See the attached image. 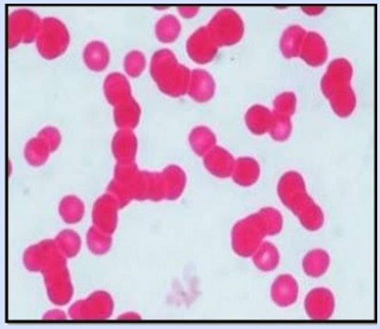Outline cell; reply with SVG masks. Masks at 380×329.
<instances>
[{
  "label": "cell",
  "mask_w": 380,
  "mask_h": 329,
  "mask_svg": "<svg viewBox=\"0 0 380 329\" xmlns=\"http://www.w3.org/2000/svg\"><path fill=\"white\" fill-rule=\"evenodd\" d=\"M70 42L69 32L60 20L47 17L42 21L37 37V47L46 59H54L63 54Z\"/></svg>",
  "instance_id": "obj_5"
},
{
  "label": "cell",
  "mask_w": 380,
  "mask_h": 329,
  "mask_svg": "<svg viewBox=\"0 0 380 329\" xmlns=\"http://www.w3.org/2000/svg\"><path fill=\"white\" fill-rule=\"evenodd\" d=\"M206 28L218 46L232 45L244 34L241 17L232 10L219 11Z\"/></svg>",
  "instance_id": "obj_7"
},
{
  "label": "cell",
  "mask_w": 380,
  "mask_h": 329,
  "mask_svg": "<svg viewBox=\"0 0 380 329\" xmlns=\"http://www.w3.org/2000/svg\"><path fill=\"white\" fill-rule=\"evenodd\" d=\"M279 195L283 203L300 220L309 232L319 231L324 223V215L320 206L307 192L303 177L297 172H289L279 183Z\"/></svg>",
  "instance_id": "obj_1"
},
{
  "label": "cell",
  "mask_w": 380,
  "mask_h": 329,
  "mask_svg": "<svg viewBox=\"0 0 380 329\" xmlns=\"http://www.w3.org/2000/svg\"><path fill=\"white\" fill-rule=\"evenodd\" d=\"M204 162L208 170L219 177L230 176L233 173L234 165H235L233 157L221 148H212L207 153Z\"/></svg>",
  "instance_id": "obj_12"
},
{
  "label": "cell",
  "mask_w": 380,
  "mask_h": 329,
  "mask_svg": "<svg viewBox=\"0 0 380 329\" xmlns=\"http://www.w3.org/2000/svg\"><path fill=\"white\" fill-rule=\"evenodd\" d=\"M271 136L276 140L283 141L289 138L292 132L290 117L277 115L273 113V126L271 128Z\"/></svg>",
  "instance_id": "obj_25"
},
{
  "label": "cell",
  "mask_w": 380,
  "mask_h": 329,
  "mask_svg": "<svg viewBox=\"0 0 380 329\" xmlns=\"http://www.w3.org/2000/svg\"><path fill=\"white\" fill-rule=\"evenodd\" d=\"M108 59H109V52L104 43L92 42L85 48V63L93 71H102L106 68Z\"/></svg>",
  "instance_id": "obj_19"
},
{
  "label": "cell",
  "mask_w": 380,
  "mask_h": 329,
  "mask_svg": "<svg viewBox=\"0 0 380 329\" xmlns=\"http://www.w3.org/2000/svg\"><path fill=\"white\" fill-rule=\"evenodd\" d=\"M254 261L260 270L264 272L273 270L279 263L277 249L270 243L260 244L254 254Z\"/></svg>",
  "instance_id": "obj_20"
},
{
  "label": "cell",
  "mask_w": 380,
  "mask_h": 329,
  "mask_svg": "<svg viewBox=\"0 0 380 329\" xmlns=\"http://www.w3.org/2000/svg\"><path fill=\"white\" fill-rule=\"evenodd\" d=\"M232 174L234 181L242 186H250L259 179V166L253 159H239L234 165Z\"/></svg>",
  "instance_id": "obj_17"
},
{
  "label": "cell",
  "mask_w": 380,
  "mask_h": 329,
  "mask_svg": "<svg viewBox=\"0 0 380 329\" xmlns=\"http://www.w3.org/2000/svg\"><path fill=\"white\" fill-rule=\"evenodd\" d=\"M352 64L344 58H338L330 63L321 78V91L339 117H349L355 109L356 96L352 87Z\"/></svg>",
  "instance_id": "obj_2"
},
{
  "label": "cell",
  "mask_w": 380,
  "mask_h": 329,
  "mask_svg": "<svg viewBox=\"0 0 380 329\" xmlns=\"http://www.w3.org/2000/svg\"><path fill=\"white\" fill-rule=\"evenodd\" d=\"M152 77L162 92L172 96H180L188 92L190 80L189 69L178 63L169 49L157 52L152 58Z\"/></svg>",
  "instance_id": "obj_4"
},
{
  "label": "cell",
  "mask_w": 380,
  "mask_h": 329,
  "mask_svg": "<svg viewBox=\"0 0 380 329\" xmlns=\"http://www.w3.org/2000/svg\"><path fill=\"white\" fill-rule=\"evenodd\" d=\"M47 154H48V150H47L45 143L42 140L35 139L28 145V155L32 164H42L46 160Z\"/></svg>",
  "instance_id": "obj_26"
},
{
  "label": "cell",
  "mask_w": 380,
  "mask_h": 329,
  "mask_svg": "<svg viewBox=\"0 0 380 329\" xmlns=\"http://www.w3.org/2000/svg\"><path fill=\"white\" fill-rule=\"evenodd\" d=\"M218 46L213 40L207 28L198 29L188 42L189 56L195 62L206 64L210 62L218 52Z\"/></svg>",
  "instance_id": "obj_9"
},
{
  "label": "cell",
  "mask_w": 380,
  "mask_h": 329,
  "mask_svg": "<svg viewBox=\"0 0 380 329\" xmlns=\"http://www.w3.org/2000/svg\"><path fill=\"white\" fill-rule=\"evenodd\" d=\"M330 266L328 253L323 249H314L304 258L303 269L306 275L312 278H319L326 275Z\"/></svg>",
  "instance_id": "obj_15"
},
{
  "label": "cell",
  "mask_w": 380,
  "mask_h": 329,
  "mask_svg": "<svg viewBox=\"0 0 380 329\" xmlns=\"http://www.w3.org/2000/svg\"><path fill=\"white\" fill-rule=\"evenodd\" d=\"M297 98L293 92H283L274 101V114L291 117L296 110Z\"/></svg>",
  "instance_id": "obj_24"
},
{
  "label": "cell",
  "mask_w": 380,
  "mask_h": 329,
  "mask_svg": "<svg viewBox=\"0 0 380 329\" xmlns=\"http://www.w3.org/2000/svg\"><path fill=\"white\" fill-rule=\"evenodd\" d=\"M282 227L279 212L273 208L263 209L237 224L233 229V249L237 254L249 257L259 249L264 236L277 234Z\"/></svg>",
  "instance_id": "obj_3"
},
{
  "label": "cell",
  "mask_w": 380,
  "mask_h": 329,
  "mask_svg": "<svg viewBox=\"0 0 380 329\" xmlns=\"http://www.w3.org/2000/svg\"><path fill=\"white\" fill-rule=\"evenodd\" d=\"M247 122L253 133L262 135L273 126V113L264 107L254 106L247 113Z\"/></svg>",
  "instance_id": "obj_18"
},
{
  "label": "cell",
  "mask_w": 380,
  "mask_h": 329,
  "mask_svg": "<svg viewBox=\"0 0 380 329\" xmlns=\"http://www.w3.org/2000/svg\"><path fill=\"white\" fill-rule=\"evenodd\" d=\"M271 295L273 301L280 307L293 305L298 297L297 281L291 275L280 276L274 282Z\"/></svg>",
  "instance_id": "obj_13"
},
{
  "label": "cell",
  "mask_w": 380,
  "mask_h": 329,
  "mask_svg": "<svg viewBox=\"0 0 380 329\" xmlns=\"http://www.w3.org/2000/svg\"><path fill=\"white\" fill-rule=\"evenodd\" d=\"M179 21L174 16H166L157 25V35L165 42H174L180 33Z\"/></svg>",
  "instance_id": "obj_22"
},
{
  "label": "cell",
  "mask_w": 380,
  "mask_h": 329,
  "mask_svg": "<svg viewBox=\"0 0 380 329\" xmlns=\"http://www.w3.org/2000/svg\"><path fill=\"white\" fill-rule=\"evenodd\" d=\"M42 20L30 10L14 11L8 20V40L10 47L19 43H30L37 40Z\"/></svg>",
  "instance_id": "obj_6"
},
{
  "label": "cell",
  "mask_w": 380,
  "mask_h": 329,
  "mask_svg": "<svg viewBox=\"0 0 380 329\" xmlns=\"http://www.w3.org/2000/svg\"><path fill=\"white\" fill-rule=\"evenodd\" d=\"M190 143L198 155L208 153L215 144L213 133L206 127H198L193 130L190 136Z\"/></svg>",
  "instance_id": "obj_21"
},
{
  "label": "cell",
  "mask_w": 380,
  "mask_h": 329,
  "mask_svg": "<svg viewBox=\"0 0 380 329\" xmlns=\"http://www.w3.org/2000/svg\"><path fill=\"white\" fill-rule=\"evenodd\" d=\"M115 115L119 124H133L139 117V107L133 98H129L126 101L118 104Z\"/></svg>",
  "instance_id": "obj_23"
},
{
  "label": "cell",
  "mask_w": 380,
  "mask_h": 329,
  "mask_svg": "<svg viewBox=\"0 0 380 329\" xmlns=\"http://www.w3.org/2000/svg\"><path fill=\"white\" fill-rule=\"evenodd\" d=\"M188 92L195 100H209L215 92V81L208 72L197 69L190 74Z\"/></svg>",
  "instance_id": "obj_11"
},
{
  "label": "cell",
  "mask_w": 380,
  "mask_h": 329,
  "mask_svg": "<svg viewBox=\"0 0 380 329\" xmlns=\"http://www.w3.org/2000/svg\"><path fill=\"white\" fill-rule=\"evenodd\" d=\"M335 306L334 295L324 287L311 290L305 301L306 313L309 318L315 321H326L331 318Z\"/></svg>",
  "instance_id": "obj_8"
},
{
  "label": "cell",
  "mask_w": 380,
  "mask_h": 329,
  "mask_svg": "<svg viewBox=\"0 0 380 329\" xmlns=\"http://www.w3.org/2000/svg\"><path fill=\"white\" fill-rule=\"evenodd\" d=\"M145 66V58L141 52H133L127 55L125 59V68L129 74L136 77L143 71Z\"/></svg>",
  "instance_id": "obj_27"
},
{
  "label": "cell",
  "mask_w": 380,
  "mask_h": 329,
  "mask_svg": "<svg viewBox=\"0 0 380 329\" xmlns=\"http://www.w3.org/2000/svg\"><path fill=\"white\" fill-rule=\"evenodd\" d=\"M307 31L299 25H292L286 29L280 40V48L286 57L299 56Z\"/></svg>",
  "instance_id": "obj_16"
},
{
  "label": "cell",
  "mask_w": 380,
  "mask_h": 329,
  "mask_svg": "<svg viewBox=\"0 0 380 329\" xmlns=\"http://www.w3.org/2000/svg\"><path fill=\"white\" fill-rule=\"evenodd\" d=\"M179 11L185 17H193L198 11V8L193 7V6H183L180 7Z\"/></svg>",
  "instance_id": "obj_29"
},
{
  "label": "cell",
  "mask_w": 380,
  "mask_h": 329,
  "mask_svg": "<svg viewBox=\"0 0 380 329\" xmlns=\"http://www.w3.org/2000/svg\"><path fill=\"white\" fill-rule=\"evenodd\" d=\"M324 8H326L324 6L320 5L303 6L302 7V10L309 16H318V14L323 13Z\"/></svg>",
  "instance_id": "obj_28"
},
{
  "label": "cell",
  "mask_w": 380,
  "mask_h": 329,
  "mask_svg": "<svg viewBox=\"0 0 380 329\" xmlns=\"http://www.w3.org/2000/svg\"><path fill=\"white\" fill-rule=\"evenodd\" d=\"M105 90L108 100L115 106L130 98L131 89L128 80L119 73L109 75L105 83Z\"/></svg>",
  "instance_id": "obj_14"
},
{
  "label": "cell",
  "mask_w": 380,
  "mask_h": 329,
  "mask_svg": "<svg viewBox=\"0 0 380 329\" xmlns=\"http://www.w3.org/2000/svg\"><path fill=\"white\" fill-rule=\"evenodd\" d=\"M299 56L309 66L323 65L328 57L326 40L316 32H307Z\"/></svg>",
  "instance_id": "obj_10"
}]
</instances>
